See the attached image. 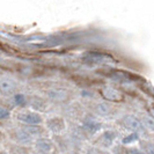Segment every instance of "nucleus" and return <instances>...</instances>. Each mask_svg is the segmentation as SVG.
<instances>
[{
    "instance_id": "1",
    "label": "nucleus",
    "mask_w": 154,
    "mask_h": 154,
    "mask_svg": "<svg viewBox=\"0 0 154 154\" xmlns=\"http://www.w3.org/2000/svg\"><path fill=\"white\" fill-rule=\"evenodd\" d=\"M0 86H1V88H2L4 91H9V89L12 88V82H11L9 80H4Z\"/></svg>"
}]
</instances>
